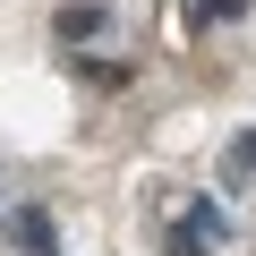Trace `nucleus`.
Returning <instances> with one entry per match:
<instances>
[{"instance_id": "1", "label": "nucleus", "mask_w": 256, "mask_h": 256, "mask_svg": "<svg viewBox=\"0 0 256 256\" xmlns=\"http://www.w3.org/2000/svg\"><path fill=\"white\" fill-rule=\"evenodd\" d=\"M102 26H111V9H102V0H68V9L52 18V34H60V43H94Z\"/></svg>"}, {"instance_id": "3", "label": "nucleus", "mask_w": 256, "mask_h": 256, "mask_svg": "<svg viewBox=\"0 0 256 256\" xmlns=\"http://www.w3.org/2000/svg\"><path fill=\"white\" fill-rule=\"evenodd\" d=\"M188 230H196V239H230V214H222V205H188Z\"/></svg>"}, {"instance_id": "5", "label": "nucleus", "mask_w": 256, "mask_h": 256, "mask_svg": "<svg viewBox=\"0 0 256 256\" xmlns=\"http://www.w3.org/2000/svg\"><path fill=\"white\" fill-rule=\"evenodd\" d=\"M230 162H248V171H256V128H248V137L230 146Z\"/></svg>"}, {"instance_id": "4", "label": "nucleus", "mask_w": 256, "mask_h": 256, "mask_svg": "<svg viewBox=\"0 0 256 256\" xmlns=\"http://www.w3.org/2000/svg\"><path fill=\"white\" fill-rule=\"evenodd\" d=\"M205 248H214V239H196V230H188V222H180V230H171V256H205Z\"/></svg>"}, {"instance_id": "2", "label": "nucleus", "mask_w": 256, "mask_h": 256, "mask_svg": "<svg viewBox=\"0 0 256 256\" xmlns=\"http://www.w3.org/2000/svg\"><path fill=\"white\" fill-rule=\"evenodd\" d=\"M9 230H18V248H26V256H52V214H43V205H18V214H9Z\"/></svg>"}]
</instances>
